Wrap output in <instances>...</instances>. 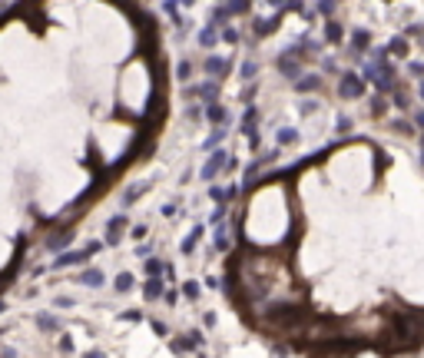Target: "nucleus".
I'll list each match as a JSON object with an SVG mask.
<instances>
[{
  "mask_svg": "<svg viewBox=\"0 0 424 358\" xmlns=\"http://www.w3.org/2000/svg\"><path fill=\"white\" fill-rule=\"evenodd\" d=\"M37 325L43 328V332H56V319L53 315H37Z\"/></svg>",
  "mask_w": 424,
  "mask_h": 358,
  "instance_id": "nucleus-2",
  "label": "nucleus"
},
{
  "mask_svg": "<svg viewBox=\"0 0 424 358\" xmlns=\"http://www.w3.org/2000/svg\"><path fill=\"white\" fill-rule=\"evenodd\" d=\"M0 358H17V352L14 348H0Z\"/></svg>",
  "mask_w": 424,
  "mask_h": 358,
  "instance_id": "nucleus-4",
  "label": "nucleus"
},
{
  "mask_svg": "<svg viewBox=\"0 0 424 358\" xmlns=\"http://www.w3.org/2000/svg\"><path fill=\"white\" fill-rule=\"evenodd\" d=\"M0 312H3V302H0Z\"/></svg>",
  "mask_w": 424,
  "mask_h": 358,
  "instance_id": "nucleus-5",
  "label": "nucleus"
},
{
  "mask_svg": "<svg viewBox=\"0 0 424 358\" xmlns=\"http://www.w3.org/2000/svg\"><path fill=\"white\" fill-rule=\"evenodd\" d=\"M70 242H73V232H70V229H56V232H50V236L43 239V245L53 249V252H60L63 245H70Z\"/></svg>",
  "mask_w": 424,
  "mask_h": 358,
  "instance_id": "nucleus-1",
  "label": "nucleus"
},
{
  "mask_svg": "<svg viewBox=\"0 0 424 358\" xmlns=\"http://www.w3.org/2000/svg\"><path fill=\"white\" fill-rule=\"evenodd\" d=\"M80 282H86V285H103V275H100V272H83V275H80Z\"/></svg>",
  "mask_w": 424,
  "mask_h": 358,
  "instance_id": "nucleus-3",
  "label": "nucleus"
}]
</instances>
